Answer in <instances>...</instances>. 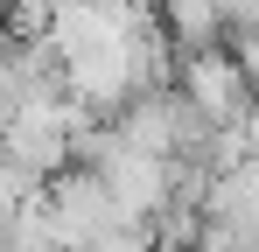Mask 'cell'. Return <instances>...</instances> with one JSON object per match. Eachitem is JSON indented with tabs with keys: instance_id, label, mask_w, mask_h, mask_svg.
<instances>
[{
	"instance_id": "6da1fadb",
	"label": "cell",
	"mask_w": 259,
	"mask_h": 252,
	"mask_svg": "<svg viewBox=\"0 0 259 252\" xmlns=\"http://www.w3.org/2000/svg\"><path fill=\"white\" fill-rule=\"evenodd\" d=\"M42 203H49V224H56V245H63V252H91L105 231H119V224H126V217H119V203H112V189H105L91 168L56 175Z\"/></svg>"
},
{
	"instance_id": "7a4b0ae2",
	"label": "cell",
	"mask_w": 259,
	"mask_h": 252,
	"mask_svg": "<svg viewBox=\"0 0 259 252\" xmlns=\"http://www.w3.org/2000/svg\"><path fill=\"white\" fill-rule=\"evenodd\" d=\"M175 91L196 105V119H210V126H238V119H252V91L259 84L245 77V63L231 56V49H203V56H182V70H175Z\"/></svg>"
},
{
	"instance_id": "3957f363",
	"label": "cell",
	"mask_w": 259,
	"mask_h": 252,
	"mask_svg": "<svg viewBox=\"0 0 259 252\" xmlns=\"http://www.w3.org/2000/svg\"><path fill=\"white\" fill-rule=\"evenodd\" d=\"M154 7H161V28L182 56L224 49V0H154Z\"/></svg>"
}]
</instances>
